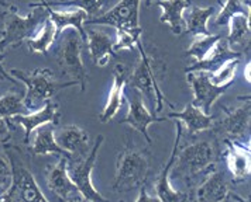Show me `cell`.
Returning a JSON list of instances; mask_svg holds the SVG:
<instances>
[{"label": "cell", "instance_id": "6da1fadb", "mask_svg": "<svg viewBox=\"0 0 251 202\" xmlns=\"http://www.w3.org/2000/svg\"><path fill=\"white\" fill-rule=\"evenodd\" d=\"M140 51V56L133 70H130V76L127 79V86L130 89L140 91L143 96H146L151 104L154 112L162 110L164 101L174 108L170 101L167 100L162 94L160 87V80L167 73V62L161 55H157L155 52H149L144 49L143 42L140 41L136 45Z\"/></svg>", "mask_w": 251, "mask_h": 202}, {"label": "cell", "instance_id": "7a4b0ae2", "mask_svg": "<svg viewBox=\"0 0 251 202\" xmlns=\"http://www.w3.org/2000/svg\"><path fill=\"white\" fill-rule=\"evenodd\" d=\"M219 142L213 141H195L191 145H186L182 150L178 149L176 159L170 176L185 181V184L191 188L201 176H207L212 170H215L219 159Z\"/></svg>", "mask_w": 251, "mask_h": 202}, {"label": "cell", "instance_id": "3957f363", "mask_svg": "<svg viewBox=\"0 0 251 202\" xmlns=\"http://www.w3.org/2000/svg\"><path fill=\"white\" fill-rule=\"evenodd\" d=\"M30 7L31 11L25 17H22L19 9L13 4L1 13L3 31L0 38V54H4L13 46H20L23 41L31 38L33 34L37 33V28L48 19L46 7L40 1L30 3Z\"/></svg>", "mask_w": 251, "mask_h": 202}, {"label": "cell", "instance_id": "277c9868", "mask_svg": "<svg viewBox=\"0 0 251 202\" xmlns=\"http://www.w3.org/2000/svg\"><path fill=\"white\" fill-rule=\"evenodd\" d=\"M150 173V153L134 145L128 139L122 152L117 155L113 190L117 192L140 188L146 184Z\"/></svg>", "mask_w": 251, "mask_h": 202}, {"label": "cell", "instance_id": "5b68a950", "mask_svg": "<svg viewBox=\"0 0 251 202\" xmlns=\"http://www.w3.org/2000/svg\"><path fill=\"white\" fill-rule=\"evenodd\" d=\"M10 75L25 84V94L23 96L24 107L30 111H37L44 107L47 101L50 100L58 90L67 89L71 86L78 84L76 81L71 80L67 83H58L54 79V72L50 67H38L31 73H25L19 69H12Z\"/></svg>", "mask_w": 251, "mask_h": 202}, {"label": "cell", "instance_id": "8992f818", "mask_svg": "<svg viewBox=\"0 0 251 202\" xmlns=\"http://www.w3.org/2000/svg\"><path fill=\"white\" fill-rule=\"evenodd\" d=\"M83 40L76 30L67 28L61 38L57 49V62L62 73L69 76L80 86V91L85 93L88 86V72L82 62Z\"/></svg>", "mask_w": 251, "mask_h": 202}, {"label": "cell", "instance_id": "52a82bcc", "mask_svg": "<svg viewBox=\"0 0 251 202\" xmlns=\"http://www.w3.org/2000/svg\"><path fill=\"white\" fill-rule=\"evenodd\" d=\"M103 141H104L103 135H98L95 145L92 146V149L88 152L86 156L79 160H68L69 177L72 180V182L76 185L80 195L88 202H109V200H106L102 194L95 188L92 182V171L95 167L98 153H99Z\"/></svg>", "mask_w": 251, "mask_h": 202}, {"label": "cell", "instance_id": "ba28073f", "mask_svg": "<svg viewBox=\"0 0 251 202\" xmlns=\"http://www.w3.org/2000/svg\"><path fill=\"white\" fill-rule=\"evenodd\" d=\"M141 0H119L110 10L102 16L86 20V25H112L117 33H127L141 37L143 28L138 21V7Z\"/></svg>", "mask_w": 251, "mask_h": 202}, {"label": "cell", "instance_id": "9c48e42d", "mask_svg": "<svg viewBox=\"0 0 251 202\" xmlns=\"http://www.w3.org/2000/svg\"><path fill=\"white\" fill-rule=\"evenodd\" d=\"M251 104L250 99L247 97L246 102L240 104L239 107L234 108H227L222 107L223 110V117L222 118H215V122L212 126L213 138L217 142L223 143L225 141H240L244 135L247 134L250 128L251 118Z\"/></svg>", "mask_w": 251, "mask_h": 202}, {"label": "cell", "instance_id": "30bf717a", "mask_svg": "<svg viewBox=\"0 0 251 202\" xmlns=\"http://www.w3.org/2000/svg\"><path fill=\"white\" fill-rule=\"evenodd\" d=\"M131 94L130 97H127L128 101V112L125 118L120 121V123H127L130 125L133 129H136L137 132L144 136V139L151 143V138L149 135V126L154 122H162L167 121V117H157L155 114H151L147 110L144 101H143V94L134 89H130Z\"/></svg>", "mask_w": 251, "mask_h": 202}, {"label": "cell", "instance_id": "8fae6325", "mask_svg": "<svg viewBox=\"0 0 251 202\" xmlns=\"http://www.w3.org/2000/svg\"><path fill=\"white\" fill-rule=\"evenodd\" d=\"M175 129H176V136H175V143L172 147L171 156L165 163V166L161 168L160 174L155 181V194L161 202H188V198H189V195L186 192L176 191L170 182V173H171V168L175 163L176 153H178L179 143H181V138H182V125L179 121L175 122Z\"/></svg>", "mask_w": 251, "mask_h": 202}, {"label": "cell", "instance_id": "7c38bea8", "mask_svg": "<svg viewBox=\"0 0 251 202\" xmlns=\"http://www.w3.org/2000/svg\"><path fill=\"white\" fill-rule=\"evenodd\" d=\"M57 145L69 155V160H79L88 155L89 149V134L75 123L55 126L54 131Z\"/></svg>", "mask_w": 251, "mask_h": 202}, {"label": "cell", "instance_id": "4fadbf2b", "mask_svg": "<svg viewBox=\"0 0 251 202\" xmlns=\"http://www.w3.org/2000/svg\"><path fill=\"white\" fill-rule=\"evenodd\" d=\"M59 111H58V102L52 99L47 101L43 108L30 114H20V115H13L7 118L12 123L20 125L24 128V143L30 145V138L35 129L41 125L52 123L58 126L59 123Z\"/></svg>", "mask_w": 251, "mask_h": 202}, {"label": "cell", "instance_id": "5bb4252c", "mask_svg": "<svg viewBox=\"0 0 251 202\" xmlns=\"http://www.w3.org/2000/svg\"><path fill=\"white\" fill-rule=\"evenodd\" d=\"M186 79L194 91V104L199 110L210 115V108L215 101L226 93L228 87H217L213 86L209 80V73L206 72H189L186 73Z\"/></svg>", "mask_w": 251, "mask_h": 202}, {"label": "cell", "instance_id": "9a60e30c", "mask_svg": "<svg viewBox=\"0 0 251 202\" xmlns=\"http://www.w3.org/2000/svg\"><path fill=\"white\" fill-rule=\"evenodd\" d=\"M226 146V164L233 176V182H244L249 180L251 173L250 143L244 145L240 141H225Z\"/></svg>", "mask_w": 251, "mask_h": 202}, {"label": "cell", "instance_id": "2e32d148", "mask_svg": "<svg viewBox=\"0 0 251 202\" xmlns=\"http://www.w3.org/2000/svg\"><path fill=\"white\" fill-rule=\"evenodd\" d=\"M130 76V67L125 63H117L113 69V83L112 89L107 96V101L103 107V111L99 115V121L102 123H107L112 121L117 112L120 111L123 100H125V91L127 87V79Z\"/></svg>", "mask_w": 251, "mask_h": 202}, {"label": "cell", "instance_id": "e0dca14e", "mask_svg": "<svg viewBox=\"0 0 251 202\" xmlns=\"http://www.w3.org/2000/svg\"><path fill=\"white\" fill-rule=\"evenodd\" d=\"M46 181L48 188L52 191L61 201L80 194L76 185L72 182V180L69 177L68 157L59 156L57 163L47 166Z\"/></svg>", "mask_w": 251, "mask_h": 202}, {"label": "cell", "instance_id": "ac0fdd59", "mask_svg": "<svg viewBox=\"0 0 251 202\" xmlns=\"http://www.w3.org/2000/svg\"><path fill=\"white\" fill-rule=\"evenodd\" d=\"M243 55L241 52L233 51L230 48L226 37H220L217 40V42L206 54L201 61H196L192 66L186 67L185 73L189 72H206V73H212L217 70L223 63H226L227 61L231 59H240V56Z\"/></svg>", "mask_w": 251, "mask_h": 202}, {"label": "cell", "instance_id": "d6986e66", "mask_svg": "<svg viewBox=\"0 0 251 202\" xmlns=\"http://www.w3.org/2000/svg\"><path fill=\"white\" fill-rule=\"evenodd\" d=\"M230 195V182L223 170H212L196 188L198 202H226Z\"/></svg>", "mask_w": 251, "mask_h": 202}, {"label": "cell", "instance_id": "ffe728a7", "mask_svg": "<svg viewBox=\"0 0 251 202\" xmlns=\"http://www.w3.org/2000/svg\"><path fill=\"white\" fill-rule=\"evenodd\" d=\"M6 155L10 160L12 167L19 173L20 177V202H48L46 195L40 190L34 176L19 155L13 150H6Z\"/></svg>", "mask_w": 251, "mask_h": 202}, {"label": "cell", "instance_id": "44dd1931", "mask_svg": "<svg viewBox=\"0 0 251 202\" xmlns=\"http://www.w3.org/2000/svg\"><path fill=\"white\" fill-rule=\"evenodd\" d=\"M86 33V44L89 49V55L95 65L99 67H104L109 65L110 59L116 56L113 51L114 41L110 35L104 31H96V30H85Z\"/></svg>", "mask_w": 251, "mask_h": 202}, {"label": "cell", "instance_id": "7402d4cb", "mask_svg": "<svg viewBox=\"0 0 251 202\" xmlns=\"http://www.w3.org/2000/svg\"><path fill=\"white\" fill-rule=\"evenodd\" d=\"M40 3L46 7L50 20L54 22V25L57 28L58 37L64 33L67 28H74L82 37L83 42H86V33H85L83 25H85V21L88 20V16H86L85 11L80 10V9L69 11H58L54 10L52 7H50L44 0H40Z\"/></svg>", "mask_w": 251, "mask_h": 202}, {"label": "cell", "instance_id": "603a6c76", "mask_svg": "<svg viewBox=\"0 0 251 202\" xmlns=\"http://www.w3.org/2000/svg\"><path fill=\"white\" fill-rule=\"evenodd\" d=\"M170 118H176L181 123H185L188 135L195 136L199 132L212 129L216 117L207 115L202 110H199L198 107H195L192 102H189L182 111L170 112L167 115V120H170Z\"/></svg>", "mask_w": 251, "mask_h": 202}, {"label": "cell", "instance_id": "cb8c5ba5", "mask_svg": "<svg viewBox=\"0 0 251 202\" xmlns=\"http://www.w3.org/2000/svg\"><path fill=\"white\" fill-rule=\"evenodd\" d=\"M54 131H55V125L52 123H46L41 125L35 129V135L31 139V153L34 156H47V155H57V156L68 157L69 155L62 150L55 142V136H54Z\"/></svg>", "mask_w": 251, "mask_h": 202}, {"label": "cell", "instance_id": "d4e9b609", "mask_svg": "<svg viewBox=\"0 0 251 202\" xmlns=\"http://www.w3.org/2000/svg\"><path fill=\"white\" fill-rule=\"evenodd\" d=\"M155 4L162 10L160 21L167 24L175 35H182L183 11L192 4L191 0H157Z\"/></svg>", "mask_w": 251, "mask_h": 202}, {"label": "cell", "instance_id": "484cf974", "mask_svg": "<svg viewBox=\"0 0 251 202\" xmlns=\"http://www.w3.org/2000/svg\"><path fill=\"white\" fill-rule=\"evenodd\" d=\"M216 13L215 7H199L191 4L186 11H183V22L186 24V31L194 37L210 35L207 30V20Z\"/></svg>", "mask_w": 251, "mask_h": 202}, {"label": "cell", "instance_id": "4316f807", "mask_svg": "<svg viewBox=\"0 0 251 202\" xmlns=\"http://www.w3.org/2000/svg\"><path fill=\"white\" fill-rule=\"evenodd\" d=\"M228 25V35L227 38L228 45H240L244 46L246 51H250V38H251V28H250V14H234L227 22Z\"/></svg>", "mask_w": 251, "mask_h": 202}, {"label": "cell", "instance_id": "83f0119b", "mask_svg": "<svg viewBox=\"0 0 251 202\" xmlns=\"http://www.w3.org/2000/svg\"><path fill=\"white\" fill-rule=\"evenodd\" d=\"M58 38L57 28L54 25V22L50 20V17L44 20L41 28L37 31L35 37H31L27 40V45L28 48L35 52V54H43L46 55L48 49L54 45L55 40Z\"/></svg>", "mask_w": 251, "mask_h": 202}, {"label": "cell", "instance_id": "f1b7e54d", "mask_svg": "<svg viewBox=\"0 0 251 202\" xmlns=\"http://www.w3.org/2000/svg\"><path fill=\"white\" fill-rule=\"evenodd\" d=\"M119 0H67V1H61L57 6H74L78 7L80 10L86 13V16L89 17L88 20L95 19L102 16L103 11L106 10L110 4H113Z\"/></svg>", "mask_w": 251, "mask_h": 202}, {"label": "cell", "instance_id": "f546056e", "mask_svg": "<svg viewBox=\"0 0 251 202\" xmlns=\"http://www.w3.org/2000/svg\"><path fill=\"white\" fill-rule=\"evenodd\" d=\"M240 59H231L223 63L217 70L209 73V80L213 86L217 87H230L233 80L236 78V72L239 67Z\"/></svg>", "mask_w": 251, "mask_h": 202}, {"label": "cell", "instance_id": "4dcf8cb0", "mask_svg": "<svg viewBox=\"0 0 251 202\" xmlns=\"http://www.w3.org/2000/svg\"><path fill=\"white\" fill-rule=\"evenodd\" d=\"M250 14V1H243V0H227L220 11L217 13L216 19H215V25H227L228 20L234 16V14Z\"/></svg>", "mask_w": 251, "mask_h": 202}, {"label": "cell", "instance_id": "1f68e13d", "mask_svg": "<svg viewBox=\"0 0 251 202\" xmlns=\"http://www.w3.org/2000/svg\"><path fill=\"white\" fill-rule=\"evenodd\" d=\"M28 110L24 107L23 96L19 93H7L0 97V118H10L13 115L25 114Z\"/></svg>", "mask_w": 251, "mask_h": 202}, {"label": "cell", "instance_id": "d6a6232c", "mask_svg": "<svg viewBox=\"0 0 251 202\" xmlns=\"http://www.w3.org/2000/svg\"><path fill=\"white\" fill-rule=\"evenodd\" d=\"M222 35H213V34H210V35H198V37H195L194 42L191 44L189 49H186L185 54L196 59V61H201L209 52V49L216 44L217 40Z\"/></svg>", "mask_w": 251, "mask_h": 202}, {"label": "cell", "instance_id": "836d02e7", "mask_svg": "<svg viewBox=\"0 0 251 202\" xmlns=\"http://www.w3.org/2000/svg\"><path fill=\"white\" fill-rule=\"evenodd\" d=\"M13 180V171L10 160L6 153H0V194L10 187Z\"/></svg>", "mask_w": 251, "mask_h": 202}, {"label": "cell", "instance_id": "e575fe53", "mask_svg": "<svg viewBox=\"0 0 251 202\" xmlns=\"http://www.w3.org/2000/svg\"><path fill=\"white\" fill-rule=\"evenodd\" d=\"M13 180L10 187L0 195V202H20V177L19 173L12 167Z\"/></svg>", "mask_w": 251, "mask_h": 202}, {"label": "cell", "instance_id": "d590c367", "mask_svg": "<svg viewBox=\"0 0 251 202\" xmlns=\"http://www.w3.org/2000/svg\"><path fill=\"white\" fill-rule=\"evenodd\" d=\"M13 123L9 120L0 118V149L7 146L9 141L12 139Z\"/></svg>", "mask_w": 251, "mask_h": 202}, {"label": "cell", "instance_id": "8d00e7d4", "mask_svg": "<svg viewBox=\"0 0 251 202\" xmlns=\"http://www.w3.org/2000/svg\"><path fill=\"white\" fill-rule=\"evenodd\" d=\"M136 202H161L158 200V197H151L149 192H147V188H146V184L140 187V192H138V197Z\"/></svg>", "mask_w": 251, "mask_h": 202}, {"label": "cell", "instance_id": "74e56055", "mask_svg": "<svg viewBox=\"0 0 251 202\" xmlns=\"http://www.w3.org/2000/svg\"><path fill=\"white\" fill-rule=\"evenodd\" d=\"M4 58V54H0V76L3 79H6V80H9V81H12V83H17V80L16 79H13L10 76V73H7L6 70H4V67L1 65V59Z\"/></svg>", "mask_w": 251, "mask_h": 202}, {"label": "cell", "instance_id": "f35d334b", "mask_svg": "<svg viewBox=\"0 0 251 202\" xmlns=\"http://www.w3.org/2000/svg\"><path fill=\"white\" fill-rule=\"evenodd\" d=\"M61 202H88L80 194H78V195H75V197H71V198H68V200H64V201Z\"/></svg>", "mask_w": 251, "mask_h": 202}, {"label": "cell", "instance_id": "ab89813d", "mask_svg": "<svg viewBox=\"0 0 251 202\" xmlns=\"http://www.w3.org/2000/svg\"><path fill=\"white\" fill-rule=\"evenodd\" d=\"M230 200H233V201H236V202H250V197H247V198L244 200L243 197H240V195H237V194H233V192H231Z\"/></svg>", "mask_w": 251, "mask_h": 202}, {"label": "cell", "instance_id": "60d3db41", "mask_svg": "<svg viewBox=\"0 0 251 202\" xmlns=\"http://www.w3.org/2000/svg\"><path fill=\"white\" fill-rule=\"evenodd\" d=\"M44 1H46L50 7H54V6H57L58 3H61V1H67V0H44Z\"/></svg>", "mask_w": 251, "mask_h": 202}, {"label": "cell", "instance_id": "b9f144b4", "mask_svg": "<svg viewBox=\"0 0 251 202\" xmlns=\"http://www.w3.org/2000/svg\"><path fill=\"white\" fill-rule=\"evenodd\" d=\"M0 6H1V7H6V9H7V7H9L10 4H9L7 1H4V0H0Z\"/></svg>", "mask_w": 251, "mask_h": 202}, {"label": "cell", "instance_id": "7bdbcfd3", "mask_svg": "<svg viewBox=\"0 0 251 202\" xmlns=\"http://www.w3.org/2000/svg\"><path fill=\"white\" fill-rule=\"evenodd\" d=\"M152 1H154V0H146V4H147V6H150V4H151Z\"/></svg>", "mask_w": 251, "mask_h": 202}, {"label": "cell", "instance_id": "ee69618b", "mask_svg": "<svg viewBox=\"0 0 251 202\" xmlns=\"http://www.w3.org/2000/svg\"><path fill=\"white\" fill-rule=\"evenodd\" d=\"M120 202H123V201H120Z\"/></svg>", "mask_w": 251, "mask_h": 202}]
</instances>
